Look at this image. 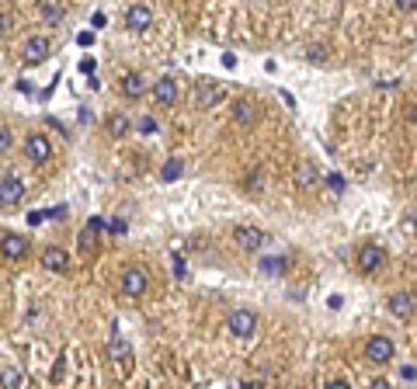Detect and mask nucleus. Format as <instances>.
I'll return each instance as SVG.
<instances>
[{
    "label": "nucleus",
    "mask_w": 417,
    "mask_h": 389,
    "mask_svg": "<svg viewBox=\"0 0 417 389\" xmlns=\"http://www.w3.org/2000/svg\"><path fill=\"white\" fill-rule=\"evenodd\" d=\"M226 327H229L233 337H250L257 330V313L254 309H233L229 320H226Z\"/></svg>",
    "instance_id": "f257e3e1"
},
{
    "label": "nucleus",
    "mask_w": 417,
    "mask_h": 389,
    "mask_svg": "<svg viewBox=\"0 0 417 389\" xmlns=\"http://www.w3.org/2000/svg\"><path fill=\"white\" fill-rule=\"evenodd\" d=\"M104 229H108V222H104L101 215H91L87 219V226L80 229V254H94L98 250V236H101Z\"/></svg>",
    "instance_id": "f03ea898"
},
{
    "label": "nucleus",
    "mask_w": 417,
    "mask_h": 389,
    "mask_svg": "<svg viewBox=\"0 0 417 389\" xmlns=\"http://www.w3.org/2000/svg\"><path fill=\"white\" fill-rule=\"evenodd\" d=\"M365 358H369L372 365H386V362L393 358V341L383 337V334L369 337V344H365Z\"/></svg>",
    "instance_id": "7ed1b4c3"
},
{
    "label": "nucleus",
    "mask_w": 417,
    "mask_h": 389,
    "mask_svg": "<svg viewBox=\"0 0 417 389\" xmlns=\"http://www.w3.org/2000/svg\"><path fill=\"white\" fill-rule=\"evenodd\" d=\"M146 285H150V278H146L143 268H125V275H122V295L125 299H139L146 292Z\"/></svg>",
    "instance_id": "20e7f679"
},
{
    "label": "nucleus",
    "mask_w": 417,
    "mask_h": 389,
    "mask_svg": "<svg viewBox=\"0 0 417 389\" xmlns=\"http://www.w3.org/2000/svg\"><path fill=\"white\" fill-rule=\"evenodd\" d=\"M233 240H236V247L247 250V254H254V250L264 247V233H261L257 226H236V229H233Z\"/></svg>",
    "instance_id": "39448f33"
},
{
    "label": "nucleus",
    "mask_w": 417,
    "mask_h": 389,
    "mask_svg": "<svg viewBox=\"0 0 417 389\" xmlns=\"http://www.w3.org/2000/svg\"><path fill=\"white\" fill-rule=\"evenodd\" d=\"M153 24V10L146 7V3H132L129 10H125V28L129 31H146Z\"/></svg>",
    "instance_id": "423d86ee"
},
{
    "label": "nucleus",
    "mask_w": 417,
    "mask_h": 389,
    "mask_svg": "<svg viewBox=\"0 0 417 389\" xmlns=\"http://www.w3.org/2000/svg\"><path fill=\"white\" fill-rule=\"evenodd\" d=\"M24 198V185L10 174V171H3V178H0V201L10 208V205H17Z\"/></svg>",
    "instance_id": "0eeeda50"
},
{
    "label": "nucleus",
    "mask_w": 417,
    "mask_h": 389,
    "mask_svg": "<svg viewBox=\"0 0 417 389\" xmlns=\"http://www.w3.org/2000/svg\"><path fill=\"white\" fill-rule=\"evenodd\" d=\"M42 268L59 275V271L70 268V254H66L63 247H45V250H42Z\"/></svg>",
    "instance_id": "6e6552de"
},
{
    "label": "nucleus",
    "mask_w": 417,
    "mask_h": 389,
    "mask_svg": "<svg viewBox=\"0 0 417 389\" xmlns=\"http://www.w3.org/2000/svg\"><path fill=\"white\" fill-rule=\"evenodd\" d=\"M383 261H386L383 247H362V250H358V271H365V275L379 271V268H383Z\"/></svg>",
    "instance_id": "1a4fd4ad"
},
{
    "label": "nucleus",
    "mask_w": 417,
    "mask_h": 389,
    "mask_svg": "<svg viewBox=\"0 0 417 389\" xmlns=\"http://www.w3.org/2000/svg\"><path fill=\"white\" fill-rule=\"evenodd\" d=\"M386 306H390V313H393V316H411V313L417 309V295H414V292H393Z\"/></svg>",
    "instance_id": "9d476101"
},
{
    "label": "nucleus",
    "mask_w": 417,
    "mask_h": 389,
    "mask_svg": "<svg viewBox=\"0 0 417 389\" xmlns=\"http://www.w3.org/2000/svg\"><path fill=\"white\" fill-rule=\"evenodd\" d=\"M49 56V42L42 38V35H35V38H28V45H24V52H21V59L28 63V66H38L42 59Z\"/></svg>",
    "instance_id": "9b49d317"
},
{
    "label": "nucleus",
    "mask_w": 417,
    "mask_h": 389,
    "mask_svg": "<svg viewBox=\"0 0 417 389\" xmlns=\"http://www.w3.org/2000/svg\"><path fill=\"white\" fill-rule=\"evenodd\" d=\"M49 153H52V146H49V139H45V136H31V139L24 143V157H28L31 164H45V160H49Z\"/></svg>",
    "instance_id": "f8f14e48"
},
{
    "label": "nucleus",
    "mask_w": 417,
    "mask_h": 389,
    "mask_svg": "<svg viewBox=\"0 0 417 389\" xmlns=\"http://www.w3.org/2000/svg\"><path fill=\"white\" fill-rule=\"evenodd\" d=\"M153 101H157V104H164V108H167V104H174V101H178V84H174L171 77H160V80L153 84Z\"/></svg>",
    "instance_id": "ddd939ff"
},
{
    "label": "nucleus",
    "mask_w": 417,
    "mask_h": 389,
    "mask_svg": "<svg viewBox=\"0 0 417 389\" xmlns=\"http://www.w3.org/2000/svg\"><path fill=\"white\" fill-rule=\"evenodd\" d=\"M233 122H236V125H254V122H257V104L247 101V97L236 101V104H233Z\"/></svg>",
    "instance_id": "4468645a"
},
{
    "label": "nucleus",
    "mask_w": 417,
    "mask_h": 389,
    "mask_svg": "<svg viewBox=\"0 0 417 389\" xmlns=\"http://www.w3.org/2000/svg\"><path fill=\"white\" fill-rule=\"evenodd\" d=\"M24 250H28V240H24V236H14V233H3V257H10V261H17V257H24Z\"/></svg>",
    "instance_id": "2eb2a0df"
},
{
    "label": "nucleus",
    "mask_w": 417,
    "mask_h": 389,
    "mask_svg": "<svg viewBox=\"0 0 417 389\" xmlns=\"http://www.w3.org/2000/svg\"><path fill=\"white\" fill-rule=\"evenodd\" d=\"M219 97H222V84H215V80L199 84V108H212Z\"/></svg>",
    "instance_id": "dca6fc26"
},
{
    "label": "nucleus",
    "mask_w": 417,
    "mask_h": 389,
    "mask_svg": "<svg viewBox=\"0 0 417 389\" xmlns=\"http://www.w3.org/2000/svg\"><path fill=\"white\" fill-rule=\"evenodd\" d=\"M122 94L125 97H143L146 94V80L139 73H125L122 77Z\"/></svg>",
    "instance_id": "f3484780"
},
{
    "label": "nucleus",
    "mask_w": 417,
    "mask_h": 389,
    "mask_svg": "<svg viewBox=\"0 0 417 389\" xmlns=\"http://www.w3.org/2000/svg\"><path fill=\"white\" fill-rule=\"evenodd\" d=\"M181 174H185V160L171 157V160L164 164V171H160V181H167V185H171V181H178Z\"/></svg>",
    "instance_id": "a211bd4d"
},
{
    "label": "nucleus",
    "mask_w": 417,
    "mask_h": 389,
    "mask_svg": "<svg viewBox=\"0 0 417 389\" xmlns=\"http://www.w3.org/2000/svg\"><path fill=\"white\" fill-rule=\"evenodd\" d=\"M108 351H111V358H115V362H125V358H129V344H125V337H122L118 330L111 334V341H108Z\"/></svg>",
    "instance_id": "6ab92c4d"
},
{
    "label": "nucleus",
    "mask_w": 417,
    "mask_h": 389,
    "mask_svg": "<svg viewBox=\"0 0 417 389\" xmlns=\"http://www.w3.org/2000/svg\"><path fill=\"white\" fill-rule=\"evenodd\" d=\"M316 181H320V171H316L313 164H303L299 174H296V185H299V188H313Z\"/></svg>",
    "instance_id": "aec40b11"
},
{
    "label": "nucleus",
    "mask_w": 417,
    "mask_h": 389,
    "mask_svg": "<svg viewBox=\"0 0 417 389\" xmlns=\"http://www.w3.org/2000/svg\"><path fill=\"white\" fill-rule=\"evenodd\" d=\"M261 271H264V275H275V278H278V275L285 271V257H264V261H261Z\"/></svg>",
    "instance_id": "412c9836"
},
{
    "label": "nucleus",
    "mask_w": 417,
    "mask_h": 389,
    "mask_svg": "<svg viewBox=\"0 0 417 389\" xmlns=\"http://www.w3.org/2000/svg\"><path fill=\"white\" fill-rule=\"evenodd\" d=\"M108 129H111V136H125L129 132V118L125 115H111L108 118Z\"/></svg>",
    "instance_id": "4be33fe9"
},
{
    "label": "nucleus",
    "mask_w": 417,
    "mask_h": 389,
    "mask_svg": "<svg viewBox=\"0 0 417 389\" xmlns=\"http://www.w3.org/2000/svg\"><path fill=\"white\" fill-rule=\"evenodd\" d=\"M14 146V136H10V125H0V150L7 153Z\"/></svg>",
    "instance_id": "5701e85b"
},
{
    "label": "nucleus",
    "mask_w": 417,
    "mask_h": 389,
    "mask_svg": "<svg viewBox=\"0 0 417 389\" xmlns=\"http://www.w3.org/2000/svg\"><path fill=\"white\" fill-rule=\"evenodd\" d=\"M327 185H330L334 192H344V178H341V174H327Z\"/></svg>",
    "instance_id": "b1692460"
},
{
    "label": "nucleus",
    "mask_w": 417,
    "mask_h": 389,
    "mask_svg": "<svg viewBox=\"0 0 417 389\" xmlns=\"http://www.w3.org/2000/svg\"><path fill=\"white\" fill-rule=\"evenodd\" d=\"M261 174H264V171H261V167H254V174L247 178V188H257V185H261Z\"/></svg>",
    "instance_id": "393cba45"
},
{
    "label": "nucleus",
    "mask_w": 417,
    "mask_h": 389,
    "mask_svg": "<svg viewBox=\"0 0 417 389\" xmlns=\"http://www.w3.org/2000/svg\"><path fill=\"white\" fill-rule=\"evenodd\" d=\"M108 229H111V233H125L129 226H125V219H111V222H108Z\"/></svg>",
    "instance_id": "a878e982"
},
{
    "label": "nucleus",
    "mask_w": 417,
    "mask_h": 389,
    "mask_svg": "<svg viewBox=\"0 0 417 389\" xmlns=\"http://www.w3.org/2000/svg\"><path fill=\"white\" fill-rule=\"evenodd\" d=\"M3 386H7V389L21 386V376H17V372H7V376H3Z\"/></svg>",
    "instance_id": "bb28decb"
},
{
    "label": "nucleus",
    "mask_w": 417,
    "mask_h": 389,
    "mask_svg": "<svg viewBox=\"0 0 417 389\" xmlns=\"http://www.w3.org/2000/svg\"><path fill=\"white\" fill-rule=\"evenodd\" d=\"M400 10H417V0H393Z\"/></svg>",
    "instance_id": "cd10ccee"
},
{
    "label": "nucleus",
    "mask_w": 417,
    "mask_h": 389,
    "mask_svg": "<svg viewBox=\"0 0 417 389\" xmlns=\"http://www.w3.org/2000/svg\"><path fill=\"white\" fill-rule=\"evenodd\" d=\"M139 129H143V132H157V122H153V118H143Z\"/></svg>",
    "instance_id": "c85d7f7f"
},
{
    "label": "nucleus",
    "mask_w": 417,
    "mask_h": 389,
    "mask_svg": "<svg viewBox=\"0 0 417 389\" xmlns=\"http://www.w3.org/2000/svg\"><path fill=\"white\" fill-rule=\"evenodd\" d=\"M77 42H80V45H91V42H94V35H91V31H80V35H77Z\"/></svg>",
    "instance_id": "c756f323"
},
{
    "label": "nucleus",
    "mask_w": 417,
    "mask_h": 389,
    "mask_svg": "<svg viewBox=\"0 0 417 389\" xmlns=\"http://www.w3.org/2000/svg\"><path fill=\"white\" fill-rule=\"evenodd\" d=\"M174 275L185 278V261H181V257H174Z\"/></svg>",
    "instance_id": "7c9ffc66"
},
{
    "label": "nucleus",
    "mask_w": 417,
    "mask_h": 389,
    "mask_svg": "<svg viewBox=\"0 0 417 389\" xmlns=\"http://www.w3.org/2000/svg\"><path fill=\"white\" fill-rule=\"evenodd\" d=\"M323 56H327V49H310V59H313V63H320Z\"/></svg>",
    "instance_id": "2f4dec72"
},
{
    "label": "nucleus",
    "mask_w": 417,
    "mask_h": 389,
    "mask_svg": "<svg viewBox=\"0 0 417 389\" xmlns=\"http://www.w3.org/2000/svg\"><path fill=\"white\" fill-rule=\"evenodd\" d=\"M91 24H94V28H104V24H108V17H104V14H94V17H91Z\"/></svg>",
    "instance_id": "473e14b6"
},
{
    "label": "nucleus",
    "mask_w": 417,
    "mask_h": 389,
    "mask_svg": "<svg viewBox=\"0 0 417 389\" xmlns=\"http://www.w3.org/2000/svg\"><path fill=\"white\" fill-rule=\"evenodd\" d=\"M42 219H45V212H31V215H28V222H31V226H38Z\"/></svg>",
    "instance_id": "72a5a7b5"
}]
</instances>
